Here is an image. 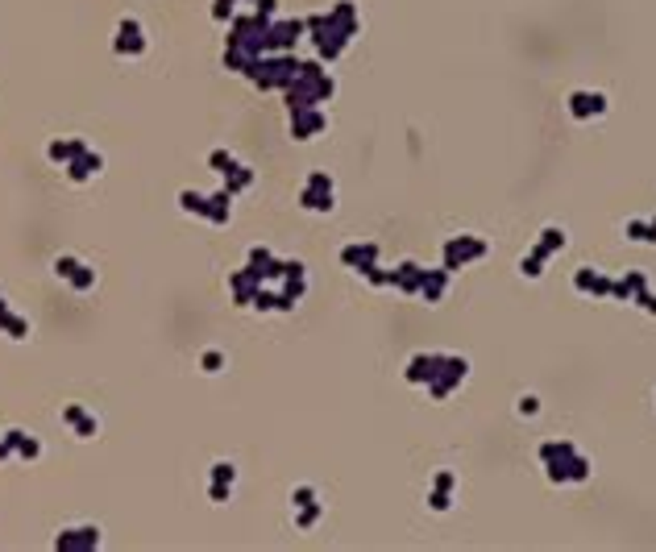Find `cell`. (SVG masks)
<instances>
[{
    "label": "cell",
    "mask_w": 656,
    "mask_h": 552,
    "mask_svg": "<svg viewBox=\"0 0 656 552\" xmlns=\"http://www.w3.org/2000/svg\"><path fill=\"white\" fill-rule=\"evenodd\" d=\"M432 374H436V357H428V378H432ZM457 378H466V362L449 357V370H445V378H441V382H432V395L441 399V395H445V390H449V386H453Z\"/></svg>",
    "instance_id": "1"
},
{
    "label": "cell",
    "mask_w": 656,
    "mask_h": 552,
    "mask_svg": "<svg viewBox=\"0 0 656 552\" xmlns=\"http://www.w3.org/2000/svg\"><path fill=\"white\" fill-rule=\"evenodd\" d=\"M445 254H449V266H457V262L466 266L470 258L486 254V245H482V241H474V237H457V241H449V250H445Z\"/></svg>",
    "instance_id": "2"
},
{
    "label": "cell",
    "mask_w": 656,
    "mask_h": 552,
    "mask_svg": "<svg viewBox=\"0 0 656 552\" xmlns=\"http://www.w3.org/2000/svg\"><path fill=\"white\" fill-rule=\"evenodd\" d=\"M58 548H96L100 544V527H71L54 540Z\"/></svg>",
    "instance_id": "3"
},
{
    "label": "cell",
    "mask_w": 656,
    "mask_h": 552,
    "mask_svg": "<svg viewBox=\"0 0 656 552\" xmlns=\"http://www.w3.org/2000/svg\"><path fill=\"white\" fill-rule=\"evenodd\" d=\"M117 50H121V54H125V50H133V54H142V50H146V38H142V25H138V21H125V25H121Z\"/></svg>",
    "instance_id": "4"
},
{
    "label": "cell",
    "mask_w": 656,
    "mask_h": 552,
    "mask_svg": "<svg viewBox=\"0 0 656 552\" xmlns=\"http://www.w3.org/2000/svg\"><path fill=\"white\" fill-rule=\"evenodd\" d=\"M63 415H67V423H75V436H96V428H100V423H96L91 415H83V407H75V403H71Z\"/></svg>",
    "instance_id": "5"
},
{
    "label": "cell",
    "mask_w": 656,
    "mask_h": 552,
    "mask_svg": "<svg viewBox=\"0 0 656 552\" xmlns=\"http://www.w3.org/2000/svg\"><path fill=\"white\" fill-rule=\"evenodd\" d=\"M569 108H573V117H590V113H602V96H590V91H578V96L569 100Z\"/></svg>",
    "instance_id": "6"
},
{
    "label": "cell",
    "mask_w": 656,
    "mask_h": 552,
    "mask_svg": "<svg viewBox=\"0 0 656 552\" xmlns=\"http://www.w3.org/2000/svg\"><path fill=\"white\" fill-rule=\"evenodd\" d=\"M204 370H208V374L221 370V353H204Z\"/></svg>",
    "instance_id": "7"
}]
</instances>
